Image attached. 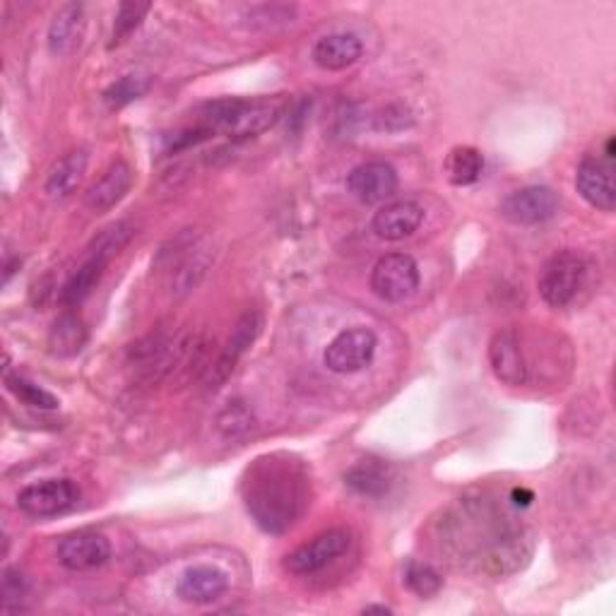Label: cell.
<instances>
[{"label":"cell","mask_w":616,"mask_h":616,"mask_svg":"<svg viewBox=\"0 0 616 616\" xmlns=\"http://www.w3.org/2000/svg\"><path fill=\"white\" fill-rule=\"evenodd\" d=\"M506 511L489 501L465 499L441 523V547L451 562L489 576H509L521 571L532 554L530 532L511 523Z\"/></svg>","instance_id":"6da1fadb"},{"label":"cell","mask_w":616,"mask_h":616,"mask_svg":"<svg viewBox=\"0 0 616 616\" xmlns=\"http://www.w3.org/2000/svg\"><path fill=\"white\" fill-rule=\"evenodd\" d=\"M244 503L248 515L268 535H283L308 503V478L297 460L265 455L246 470Z\"/></svg>","instance_id":"7a4b0ae2"},{"label":"cell","mask_w":616,"mask_h":616,"mask_svg":"<svg viewBox=\"0 0 616 616\" xmlns=\"http://www.w3.org/2000/svg\"><path fill=\"white\" fill-rule=\"evenodd\" d=\"M285 114V100H217L203 109V125L213 133H224L232 140L256 137Z\"/></svg>","instance_id":"3957f363"},{"label":"cell","mask_w":616,"mask_h":616,"mask_svg":"<svg viewBox=\"0 0 616 616\" xmlns=\"http://www.w3.org/2000/svg\"><path fill=\"white\" fill-rule=\"evenodd\" d=\"M587 279V260L576 250H558L540 275V294L552 308H566L576 301Z\"/></svg>","instance_id":"277c9868"},{"label":"cell","mask_w":616,"mask_h":616,"mask_svg":"<svg viewBox=\"0 0 616 616\" xmlns=\"http://www.w3.org/2000/svg\"><path fill=\"white\" fill-rule=\"evenodd\" d=\"M419 287V265L408 254H388L378 258L371 270V289L378 299L400 304Z\"/></svg>","instance_id":"5b68a950"},{"label":"cell","mask_w":616,"mask_h":616,"mask_svg":"<svg viewBox=\"0 0 616 616\" xmlns=\"http://www.w3.org/2000/svg\"><path fill=\"white\" fill-rule=\"evenodd\" d=\"M260 330H263V316L260 311H256V308H250V311H246L239 320H236V326L227 342H224L217 361L209 367L205 376L207 390H217L224 381H227L232 371L236 369V363H239L248 349L256 345Z\"/></svg>","instance_id":"8992f818"},{"label":"cell","mask_w":616,"mask_h":616,"mask_svg":"<svg viewBox=\"0 0 616 616\" xmlns=\"http://www.w3.org/2000/svg\"><path fill=\"white\" fill-rule=\"evenodd\" d=\"M378 338L369 328H349L330 340L324 352L326 367L332 373H357L367 369L376 357Z\"/></svg>","instance_id":"52a82bcc"},{"label":"cell","mask_w":616,"mask_h":616,"mask_svg":"<svg viewBox=\"0 0 616 616\" xmlns=\"http://www.w3.org/2000/svg\"><path fill=\"white\" fill-rule=\"evenodd\" d=\"M78 501L80 489L73 480H44L22 489L18 494V509L32 517H53L75 509Z\"/></svg>","instance_id":"ba28073f"},{"label":"cell","mask_w":616,"mask_h":616,"mask_svg":"<svg viewBox=\"0 0 616 616\" xmlns=\"http://www.w3.org/2000/svg\"><path fill=\"white\" fill-rule=\"evenodd\" d=\"M349 532L347 530H328L320 532L311 542L301 544L285 558V568L294 576H314V573L330 566L335 558H340L349 550Z\"/></svg>","instance_id":"9c48e42d"},{"label":"cell","mask_w":616,"mask_h":616,"mask_svg":"<svg viewBox=\"0 0 616 616\" xmlns=\"http://www.w3.org/2000/svg\"><path fill=\"white\" fill-rule=\"evenodd\" d=\"M558 213V195L547 186H527L501 203V215L513 224H542Z\"/></svg>","instance_id":"30bf717a"},{"label":"cell","mask_w":616,"mask_h":616,"mask_svg":"<svg viewBox=\"0 0 616 616\" xmlns=\"http://www.w3.org/2000/svg\"><path fill=\"white\" fill-rule=\"evenodd\" d=\"M576 188L585 203L612 213L616 207L614 162L605 157H585L576 172Z\"/></svg>","instance_id":"8fae6325"},{"label":"cell","mask_w":616,"mask_h":616,"mask_svg":"<svg viewBox=\"0 0 616 616\" xmlns=\"http://www.w3.org/2000/svg\"><path fill=\"white\" fill-rule=\"evenodd\" d=\"M347 188L359 203H383L398 191V172L388 162L359 164L347 176Z\"/></svg>","instance_id":"7c38bea8"},{"label":"cell","mask_w":616,"mask_h":616,"mask_svg":"<svg viewBox=\"0 0 616 616\" xmlns=\"http://www.w3.org/2000/svg\"><path fill=\"white\" fill-rule=\"evenodd\" d=\"M111 544L100 532H73L59 544V562L68 571H92L109 562Z\"/></svg>","instance_id":"4fadbf2b"},{"label":"cell","mask_w":616,"mask_h":616,"mask_svg":"<svg viewBox=\"0 0 616 616\" xmlns=\"http://www.w3.org/2000/svg\"><path fill=\"white\" fill-rule=\"evenodd\" d=\"M489 363L501 383L523 386L527 383V361L517 332L501 330L489 342Z\"/></svg>","instance_id":"5bb4252c"},{"label":"cell","mask_w":616,"mask_h":616,"mask_svg":"<svg viewBox=\"0 0 616 616\" xmlns=\"http://www.w3.org/2000/svg\"><path fill=\"white\" fill-rule=\"evenodd\" d=\"M424 222V209L414 201H396L383 205L373 215L371 229L383 242H402L412 236Z\"/></svg>","instance_id":"9a60e30c"},{"label":"cell","mask_w":616,"mask_h":616,"mask_svg":"<svg viewBox=\"0 0 616 616\" xmlns=\"http://www.w3.org/2000/svg\"><path fill=\"white\" fill-rule=\"evenodd\" d=\"M227 591V573L217 566H193L178 578L176 585V595L188 605H213Z\"/></svg>","instance_id":"2e32d148"},{"label":"cell","mask_w":616,"mask_h":616,"mask_svg":"<svg viewBox=\"0 0 616 616\" xmlns=\"http://www.w3.org/2000/svg\"><path fill=\"white\" fill-rule=\"evenodd\" d=\"M133 186V170L125 162H114L109 170L94 181L88 191V207L92 213H106L114 205H119L125 193Z\"/></svg>","instance_id":"e0dca14e"},{"label":"cell","mask_w":616,"mask_h":616,"mask_svg":"<svg viewBox=\"0 0 616 616\" xmlns=\"http://www.w3.org/2000/svg\"><path fill=\"white\" fill-rule=\"evenodd\" d=\"M82 30H85V8L80 3H68L55 12L49 27V49L55 55H68L80 47Z\"/></svg>","instance_id":"ac0fdd59"},{"label":"cell","mask_w":616,"mask_h":616,"mask_svg":"<svg viewBox=\"0 0 616 616\" xmlns=\"http://www.w3.org/2000/svg\"><path fill=\"white\" fill-rule=\"evenodd\" d=\"M345 484L361 496H386L393 486V468L383 460H361L345 472Z\"/></svg>","instance_id":"d6986e66"},{"label":"cell","mask_w":616,"mask_h":616,"mask_svg":"<svg viewBox=\"0 0 616 616\" xmlns=\"http://www.w3.org/2000/svg\"><path fill=\"white\" fill-rule=\"evenodd\" d=\"M363 53V47L357 34H328L324 39H318V44L314 47V61L324 70H345L349 65H355Z\"/></svg>","instance_id":"ffe728a7"},{"label":"cell","mask_w":616,"mask_h":616,"mask_svg":"<svg viewBox=\"0 0 616 616\" xmlns=\"http://www.w3.org/2000/svg\"><path fill=\"white\" fill-rule=\"evenodd\" d=\"M106 265H109V258H104L100 254H90L85 258V263H82L80 268L73 275H70L68 283L63 285L61 304L68 306V308H73V306H80L82 301H85L92 294V289L100 285Z\"/></svg>","instance_id":"44dd1931"},{"label":"cell","mask_w":616,"mask_h":616,"mask_svg":"<svg viewBox=\"0 0 616 616\" xmlns=\"http://www.w3.org/2000/svg\"><path fill=\"white\" fill-rule=\"evenodd\" d=\"M88 162H90V154L85 150L68 152L65 157L51 170L47 178V193L53 195V198H65V195L73 193L88 172Z\"/></svg>","instance_id":"7402d4cb"},{"label":"cell","mask_w":616,"mask_h":616,"mask_svg":"<svg viewBox=\"0 0 616 616\" xmlns=\"http://www.w3.org/2000/svg\"><path fill=\"white\" fill-rule=\"evenodd\" d=\"M88 345V328L78 314H63L49 332V349L55 357H75Z\"/></svg>","instance_id":"603a6c76"},{"label":"cell","mask_w":616,"mask_h":616,"mask_svg":"<svg viewBox=\"0 0 616 616\" xmlns=\"http://www.w3.org/2000/svg\"><path fill=\"white\" fill-rule=\"evenodd\" d=\"M484 172V157L474 147H455L445 160V174L453 186H472L478 184Z\"/></svg>","instance_id":"cb8c5ba5"},{"label":"cell","mask_w":616,"mask_h":616,"mask_svg":"<svg viewBox=\"0 0 616 616\" xmlns=\"http://www.w3.org/2000/svg\"><path fill=\"white\" fill-rule=\"evenodd\" d=\"M3 381H6V388L10 390L12 396H16L22 404H27V408H34V410H59V398L51 396L49 390H44L41 386L32 383L30 378H24L20 373H10L6 369L3 373Z\"/></svg>","instance_id":"d4e9b609"},{"label":"cell","mask_w":616,"mask_h":616,"mask_svg":"<svg viewBox=\"0 0 616 616\" xmlns=\"http://www.w3.org/2000/svg\"><path fill=\"white\" fill-rule=\"evenodd\" d=\"M152 88V78L143 73H131L123 75L116 82L104 90V102L109 109H123L133 102H137L140 96H145L147 90Z\"/></svg>","instance_id":"484cf974"},{"label":"cell","mask_w":616,"mask_h":616,"mask_svg":"<svg viewBox=\"0 0 616 616\" xmlns=\"http://www.w3.org/2000/svg\"><path fill=\"white\" fill-rule=\"evenodd\" d=\"M135 236V224L133 222H116L106 227L90 246V254H100L104 258H114L119 256L121 250L131 244V239Z\"/></svg>","instance_id":"4316f807"},{"label":"cell","mask_w":616,"mask_h":616,"mask_svg":"<svg viewBox=\"0 0 616 616\" xmlns=\"http://www.w3.org/2000/svg\"><path fill=\"white\" fill-rule=\"evenodd\" d=\"M404 583H408L410 591L419 597H433L443 587V578L437 571L427 564H414V562L408 566V571H404Z\"/></svg>","instance_id":"83f0119b"},{"label":"cell","mask_w":616,"mask_h":616,"mask_svg":"<svg viewBox=\"0 0 616 616\" xmlns=\"http://www.w3.org/2000/svg\"><path fill=\"white\" fill-rule=\"evenodd\" d=\"M217 427L224 437H242V433L254 429V412L244 402H229L217 417Z\"/></svg>","instance_id":"f1b7e54d"},{"label":"cell","mask_w":616,"mask_h":616,"mask_svg":"<svg viewBox=\"0 0 616 616\" xmlns=\"http://www.w3.org/2000/svg\"><path fill=\"white\" fill-rule=\"evenodd\" d=\"M147 12H150V3H123L119 8V16H116L114 44H111V47H116V44H121V41L129 39L137 30L140 22L145 20Z\"/></svg>","instance_id":"f546056e"},{"label":"cell","mask_w":616,"mask_h":616,"mask_svg":"<svg viewBox=\"0 0 616 616\" xmlns=\"http://www.w3.org/2000/svg\"><path fill=\"white\" fill-rule=\"evenodd\" d=\"M408 125H412V114H410V109L402 106V104H390L381 111V114L373 116V129L376 131L396 133V131L408 129Z\"/></svg>","instance_id":"4dcf8cb0"},{"label":"cell","mask_w":616,"mask_h":616,"mask_svg":"<svg viewBox=\"0 0 616 616\" xmlns=\"http://www.w3.org/2000/svg\"><path fill=\"white\" fill-rule=\"evenodd\" d=\"M27 595V583L24 578L20 576L18 571H12L8 568L3 573V609L10 612V609H16L22 605V599Z\"/></svg>","instance_id":"1f68e13d"},{"label":"cell","mask_w":616,"mask_h":616,"mask_svg":"<svg viewBox=\"0 0 616 616\" xmlns=\"http://www.w3.org/2000/svg\"><path fill=\"white\" fill-rule=\"evenodd\" d=\"M511 501H513V506L517 509H527L532 501H535V494L530 492V489H523V486H515L513 492H511Z\"/></svg>","instance_id":"d6a6232c"},{"label":"cell","mask_w":616,"mask_h":616,"mask_svg":"<svg viewBox=\"0 0 616 616\" xmlns=\"http://www.w3.org/2000/svg\"><path fill=\"white\" fill-rule=\"evenodd\" d=\"M363 614H393V612H390L388 607H381V605H371V607L363 609Z\"/></svg>","instance_id":"836d02e7"}]
</instances>
